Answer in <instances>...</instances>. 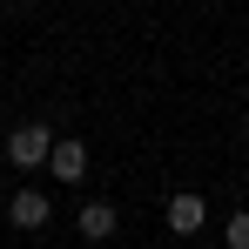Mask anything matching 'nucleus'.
Wrapping results in <instances>:
<instances>
[{
    "instance_id": "nucleus-2",
    "label": "nucleus",
    "mask_w": 249,
    "mask_h": 249,
    "mask_svg": "<svg viewBox=\"0 0 249 249\" xmlns=\"http://www.w3.org/2000/svg\"><path fill=\"white\" fill-rule=\"evenodd\" d=\"M162 215H168V229H175V236H196V229L209 222V202L196 196V189H182V196H168Z\"/></svg>"
},
{
    "instance_id": "nucleus-1",
    "label": "nucleus",
    "mask_w": 249,
    "mask_h": 249,
    "mask_svg": "<svg viewBox=\"0 0 249 249\" xmlns=\"http://www.w3.org/2000/svg\"><path fill=\"white\" fill-rule=\"evenodd\" d=\"M7 162L14 168H47L54 162V135H47L41 122H20L14 135H7Z\"/></svg>"
},
{
    "instance_id": "nucleus-5",
    "label": "nucleus",
    "mask_w": 249,
    "mask_h": 249,
    "mask_svg": "<svg viewBox=\"0 0 249 249\" xmlns=\"http://www.w3.org/2000/svg\"><path fill=\"white\" fill-rule=\"evenodd\" d=\"M74 229H81L88 243H108V236L122 229V215H115V209H108V202H88L81 215H74Z\"/></svg>"
},
{
    "instance_id": "nucleus-6",
    "label": "nucleus",
    "mask_w": 249,
    "mask_h": 249,
    "mask_svg": "<svg viewBox=\"0 0 249 249\" xmlns=\"http://www.w3.org/2000/svg\"><path fill=\"white\" fill-rule=\"evenodd\" d=\"M222 236H229V249H249V215H229V229H222Z\"/></svg>"
},
{
    "instance_id": "nucleus-3",
    "label": "nucleus",
    "mask_w": 249,
    "mask_h": 249,
    "mask_svg": "<svg viewBox=\"0 0 249 249\" xmlns=\"http://www.w3.org/2000/svg\"><path fill=\"white\" fill-rule=\"evenodd\" d=\"M47 215H54V202H47L41 189H20V196L7 202V222H14V229H41Z\"/></svg>"
},
{
    "instance_id": "nucleus-4",
    "label": "nucleus",
    "mask_w": 249,
    "mask_h": 249,
    "mask_svg": "<svg viewBox=\"0 0 249 249\" xmlns=\"http://www.w3.org/2000/svg\"><path fill=\"white\" fill-rule=\"evenodd\" d=\"M47 168H54V182H81V175H88V148L74 142V135H61V142H54V162H47Z\"/></svg>"
}]
</instances>
